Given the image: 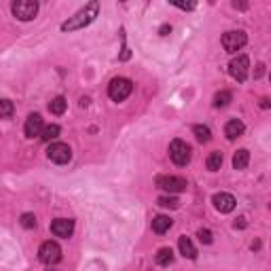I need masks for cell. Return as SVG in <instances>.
<instances>
[{
	"instance_id": "obj_1",
	"label": "cell",
	"mask_w": 271,
	"mask_h": 271,
	"mask_svg": "<svg viewBox=\"0 0 271 271\" xmlns=\"http://www.w3.org/2000/svg\"><path fill=\"white\" fill-rule=\"evenodd\" d=\"M100 15V2L98 0H94V2H89L85 8H80V11L70 17L68 22L62 24V32H76V30H83L87 28L89 24L96 22V17Z\"/></svg>"
},
{
	"instance_id": "obj_2",
	"label": "cell",
	"mask_w": 271,
	"mask_h": 271,
	"mask_svg": "<svg viewBox=\"0 0 271 271\" xmlns=\"http://www.w3.org/2000/svg\"><path fill=\"white\" fill-rule=\"evenodd\" d=\"M134 92V83L130 78H112L110 80V85H108V98H110L112 102H125L128 98L132 96Z\"/></svg>"
},
{
	"instance_id": "obj_3",
	"label": "cell",
	"mask_w": 271,
	"mask_h": 271,
	"mask_svg": "<svg viewBox=\"0 0 271 271\" xmlns=\"http://www.w3.org/2000/svg\"><path fill=\"white\" fill-rule=\"evenodd\" d=\"M11 11L20 22H32L38 15V2H34V0H15L11 4Z\"/></svg>"
},
{
	"instance_id": "obj_4",
	"label": "cell",
	"mask_w": 271,
	"mask_h": 271,
	"mask_svg": "<svg viewBox=\"0 0 271 271\" xmlns=\"http://www.w3.org/2000/svg\"><path fill=\"white\" fill-rule=\"evenodd\" d=\"M170 157L178 168H184L191 161V146L184 140H174L170 144Z\"/></svg>"
},
{
	"instance_id": "obj_5",
	"label": "cell",
	"mask_w": 271,
	"mask_h": 271,
	"mask_svg": "<svg viewBox=\"0 0 271 271\" xmlns=\"http://www.w3.org/2000/svg\"><path fill=\"white\" fill-rule=\"evenodd\" d=\"M246 42H248V36L242 30H231L222 34V49L227 53H238L240 49L246 47Z\"/></svg>"
},
{
	"instance_id": "obj_6",
	"label": "cell",
	"mask_w": 271,
	"mask_h": 271,
	"mask_svg": "<svg viewBox=\"0 0 271 271\" xmlns=\"http://www.w3.org/2000/svg\"><path fill=\"white\" fill-rule=\"evenodd\" d=\"M157 186L161 188V191H166V193H170V195H174V193H182V191H186L188 182H186L182 176H159V178H157Z\"/></svg>"
},
{
	"instance_id": "obj_7",
	"label": "cell",
	"mask_w": 271,
	"mask_h": 271,
	"mask_svg": "<svg viewBox=\"0 0 271 271\" xmlns=\"http://www.w3.org/2000/svg\"><path fill=\"white\" fill-rule=\"evenodd\" d=\"M47 157L53 161V164L66 166V164H70V159H72V148L68 146V144H64V142H53L51 146L47 148Z\"/></svg>"
},
{
	"instance_id": "obj_8",
	"label": "cell",
	"mask_w": 271,
	"mask_h": 271,
	"mask_svg": "<svg viewBox=\"0 0 271 271\" xmlns=\"http://www.w3.org/2000/svg\"><path fill=\"white\" fill-rule=\"evenodd\" d=\"M38 258L42 260L44 265H56L62 260V248L58 242H44L42 246L38 248Z\"/></svg>"
},
{
	"instance_id": "obj_9",
	"label": "cell",
	"mask_w": 271,
	"mask_h": 271,
	"mask_svg": "<svg viewBox=\"0 0 271 271\" xmlns=\"http://www.w3.org/2000/svg\"><path fill=\"white\" fill-rule=\"evenodd\" d=\"M229 74L238 80V83H246L250 74V60L248 56H238L229 64Z\"/></svg>"
},
{
	"instance_id": "obj_10",
	"label": "cell",
	"mask_w": 271,
	"mask_h": 271,
	"mask_svg": "<svg viewBox=\"0 0 271 271\" xmlns=\"http://www.w3.org/2000/svg\"><path fill=\"white\" fill-rule=\"evenodd\" d=\"M212 202H214V208L220 214H231L233 210H236V206H238V200L231 193H216Z\"/></svg>"
},
{
	"instance_id": "obj_11",
	"label": "cell",
	"mask_w": 271,
	"mask_h": 271,
	"mask_svg": "<svg viewBox=\"0 0 271 271\" xmlns=\"http://www.w3.org/2000/svg\"><path fill=\"white\" fill-rule=\"evenodd\" d=\"M51 233L56 238H62V240L72 238V233H74V220H70V218H58V220H53Z\"/></svg>"
},
{
	"instance_id": "obj_12",
	"label": "cell",
	"mask_w": 271,
	"mask_h": 271,
	"mask_svg": "<svg viewBox=\"0 0 271 271\" xmlns=\"http://www.w3.org/2000/svg\"><path fill=\"white\" fill-rule=\"evenodd\" d=\"M42 128H44L42 116L38 112H32L28 116V121H26V125H24V134L28 136V138H36V136L42 134Z\"/></svg>"
},
{
	"instance_id": "obj_13",
	"label": "cell",
	"mask_w": 271,
	"mask_h": 271,
	"mask_svg": "<svg viewBox=\"0 0 271 271\" xmlns=\"http://www.w3.org/2000/svg\"><path fill=\"white\" fill-rule=\"evenodd\" d=\"M172 224H174V220L170 218V216H164V214H159L152 218V233H157V236H164V233H168L172 229Z\"/></svg>"
},
{
	"instance_id": "obj_14",
	"label": "cell",
	"mask_w": 271,
	"mask_h": 271,
	"mask_svg": "<svg viewBox=\"0 0 271 271\" xmlns=\"http://www.w3.org/2000/svg\"><path fill=\"white\" fill-rule=\"evenodd\" d=\"M244 130H246V128H244V123L240 119H231L227 125H224V136H227L229 140H238L240 136L244 134Z\"/></svg>"
},
{
	"instance_id": "obj_15",
	"label": "cell",
	"mask_w": 271,
	"mask_h": 271,
	"mask_svg": "<svg viewBox=\"0 0 271 271\" xmlns=\"http://www.w3.org/2000/svg\"><path fill=\"white\" fill-rule=\"evenodd\" d=\"M178 248H180V254L188 260H195L197 258V248L193 246V242L188 238H180L178 240Z\"/></svg>"
},
{
	"instance_id": "obj_16",
	"label": "cell",
	"mask_w": 271,
	"mask_h": 271,
	"mask_svg": "<svg viewBox=\"0 0 271 271\" xmlns=\"http://www.w3.org/2000/svg\"><path fill=\"white\" fill-rule=\"evenodd\" d=\"M155 263L159 267H170L172 263H174V250L172 248H161L157 252V256H155Z\"/></svg>"
},
{
	"instance_id": "obj_17",
	"label": "cell",
	"mask_w": 271,
	"mask_h": 271,
	"mask_svg": "<svg viewBox=\"0 0 271 271\" xmlns=\"http://www.w3.org/2000/svg\"><path fill=\"white\" fill-rule=\"evenodd\" d=\"M250 164V152L246 148H240L236 155H233V168L236 170H246Z\"/></svg>"
},
{
	"instance_id": "obj_18",
	"label": "cell",
	"mask_w": 271,
	"mask_h": 271,
	"mask_svg": "<svg viewBox=\"0 0 271 271\" xmlns=\"http://www.w3.org/2000/svg\"><path fill=\"white\" fill-rule=\"evenodd\" d=\"M206 168L210 170V172H218L222 168V152L220 150L210 152V157L206 159Z\"/></svg>"
},
{
	"instance_id": "obj_19",
	"label": "cell",
	"mask_w": 271,
	"mask_h": 271,
	"mask_svg": "<svg viewBox=\"0 0 271 271\" xmlns=\"http://www.w3.org/2000/svg\"><path fill=\"white\" fill-rule=\"evenodd\" d=\"M66 108H68V102H66V98H62V96H58L56 100H51V104H49V110H51V114H56V116H62L66 112Z\"/></svg>"
},
{
	"instance_id": "obj_20",
	"label": "cell",
	"mask_w": 271,
	"mask_h": 271,
	"mask_svg": "<svg viewBox=\"0 0 271 271\" xmlns=\"http://www.w3.org/2000/svg\"><path fill=\"white\" fill-rule=\"evenodd\" d=\"M60 125H47V128H42V134H40V138L44 142H51V140H58L60 138Z\"/></svg>"
},
{
	"instance_id": "obj_21",
	"label": "cell",
	"mask_w": 271,
	"mask_h": 271,
	"mask_svg": "<svg viewBox=\"0 0 271 271\" xmlns=\"http://www.w3.org/2000/svg\"><path fill=\"white\" fill-rule=\"evenodd\" d=\"M193 134H195V138L200 142H204V144L212 140V132H210V128H206V125H195Z\"/></svg>"
},
{
	"instance_id": "obj_22",
	"label": "cell",
	"mask_w": 271,
	"mask_h": 271,
	"mask_svg": "<svg viewBox=\"0 0 271 271\" xmlns=\"http://www.w3.org/2000/svg\"><path fill=\"white\" fill-rule=\"evenodd\" d=\"M13 112H15V104L2 98V100H0V119H11Z\"/></svg>"
},
{
	"instance_id": "obj_23",
	"label": "cell",
	"mask_w": 271,
	"mask_h": 271,
	"mask_svg": "<svg viewBox=\"0 0 271 271\" xmlns=\"http://www.w3.org/2000/svg\"><path fill=\"white\" fill-rule=\"evenodd\" d=\"M233 100V94L231 92H218L214 96V106L216 108H224V106H229V102Z\"/></svg>"
},
{
	"instance_id": "obj_24",
	"label": "cell",
	"mask_w": 271,
	"mask_h": 271,
	"mask_svg": "<svg viewBox=\"0 0 271 271\" xmlns=\"http://www.w3.org/2000/svg\"><path fill=\"white\" fill-rule=\"evenodd\" d=\"M157 204H159L161 208H172V210H176V208L180 206V202L176 200V197H172V195H170V197H168V195H166V197H159Z\"/></svg>"
},
{
	"instance_id": "obj_25",
	"label": "cell",
	"mask_w": 271,
	"mask_h": 271,
	"mask_svg": "<svg viewBox=\"0 0 271 271\" xmlns=\"http://www.w3.org/2000/svg\"><path fill=\"white\" fill-rule=\"evenodd\" d=\"M22 227L34 229V227H36V216H34V214H24V216H22Z\"/></svg>"
},
{
	"instance_id": "obj_26",
	"label": "cell",
	"mask_w": 271,
	"mask_h": 271,
	"mask_svg": "<svg viewBox=\"0 0 271 271\" xmlns=\"http://www.w3.org/2000/svg\"><path fill=\"white\" fill-rule=\"evenodd\" d=\"M197 238H200V242H202V244H206V246H210V244L214 242L212 233L208 231V229H200V233H197Z\"/></svg>"
},
{
	"instance_id": "obj_27",
	"label": "cell",
	"mask_w": 271,
	"mask_h": 271,
	"mask_svg": "<svg viewBox=\"0 0 271 271\" xmlns=\"http://www.w3.org/2000/svg\"><path fill=\"white\" fill-rule=\"evenodd\" d=\"M172 4L178 6V8H182V11H193V8L197 6L195 2H186V4H184V2H172Z\"/></svg>"
},
{
	"instance_id": "obj_28",
	"label": "cell",
	"mask_w": 271,
	"mask_h": 271,
	"mask_svg": "<svg viewBox=\"0 0 271 271\" xmlns=\"http://www.w3.org/2000/svg\"><path fill=\"white\" fill-rule=\"evenodd\" d=\"M128 60H130V49L125 47V49H123V53H121V62H128Z\"/></svg>"
},
{
	"instance_id": "obj_29",
	"label": "cell",
	"mask_w": 271,
	"mask_h": 271,
	"mask_svg": "<svg viewBox=\"0 0 271 271\" xmlns=\"http://www.w3.org/2000/svg\"><path fill=\"white\" fill-rule=\"evenodd\" d=\"M159 32H161V36H168V34L172 32V28H170V26H161V30H159Z\"/></svg>"
},
{
	"instance_id": "obj_30",
	"label": "cell",
	"mask_w": 271,
	"mask_h": 271,
	"mask_svg": "<svg viewBox=\"0 0 271 271\" xmlns=\"http://www.w3.org/2000/svg\"><path fill=\"white\" fill-rule=\"evenodd\" d=\"M263 72H265V66L260 64V66H258V70H256V78H258V76H263Z\"/></svg>"
}]
</instances>
